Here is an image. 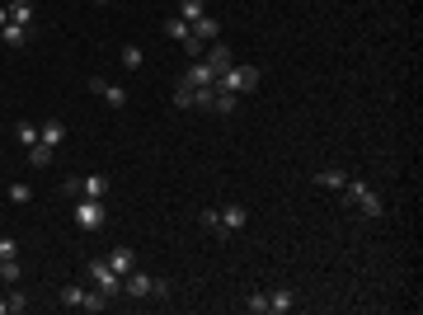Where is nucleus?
I'll use <instances>...</instances> for the list:
<instances>
[{"instance_id": "f257e3e1", "label": "nucleus", "mask_w": 423, "mask_h": 315, "mask_svg": "<svg viewBox=\"0 0 423 315\" xmlns=\"http://www.w3.org/2000/svg\"><path fill=\"white\" fill-rule=\"evenodd\" d=\"M344 207H353V212H362V217H381V212H386V203H381V193L372 189V184H362V179H348L344 189Z\"/></svg>"}, {"instance_id": "f03ea898", "label": "nucleus", "mask_w": 423, "mask_h": 315, "mask_svg": "<svg viewBox=\"0 0 423 315\" xmlns=\"http://www.w3.org/2000/svg\"><path fill=\"white\" fill-rule=\"evenodd\" d=\"M259 80H264V71H259V66H245V62H235L231 71H221L217 76V85L221 90H231V95H250V90H259Z\"/></svg>"}, {"instance_id": "7ed1b4c3", "label": "nucleus", "mask_w": 423, "mask_h": 315, "mask_svg": "<svg viewBox=\"0 0 423 315\" xmlns=\"http://www.w3.org/2000/svg\"><path fill=\"white\" fill-rule=\"evenodd\" d=\"M123 297H156V301H165L170 297V283H165V278H151V273H141V268H132V273H127L123 278Z\"/></svg>"}, {"instance_id": "20e7f679", "label": "nucleus", "mask_w": 423, "mask_h": 315, "mask_svg": "<svg viewBox=\"0 0 423 315\" xmlns=\"http://www.w3.org/2000/svg\"><path fill=\"white\" fill-rule=\"evenodd\" d=\"M109 221V203H99V198H76V226L80 231H99Z\"/></svg>"}, {"instance_id": "39448f33", "label": "nucleus", "mask_w": 423, "mask_h": 315, "mask_svg": "<svg viewBox=\"0 0 423 315\" xmlns=\"http://www.w3.org/2000/svg\"><path fill=\"white\" fill-rule=\"evenodd\" d=\"M245 226H250V207L245 203H226L217 212V236H240Z\"/></svg>"}, {"instance_id": "423d86ee", "label": "nucleus", "mask_w": 423, "mask_h": 315, "mask_svg": "<svg viewBox=\"0 0 423 315\" xmlns=\"http://www.w3.org/2000/svg\"><path fill=\"white\" fill-rule=\"evenodd\" d=\"M90 278H94V287H99V292H104L109 301L123 297V278H118V273L109 268V259H90Z\"/></svg>"}, {"instance_id": "0eeeda50", "label": "nucleus", "mask_w": 423, "mask_h": 315, "mask_svg": "<svg viewBox=\"0 0 423 315\" xmlns=\"http://www.w3.org/2000/svg\"><path fill=\"white\" fill-rule=\"evenodd\" d=\"M76 198H99V203H109V174H85Z\"/></svg>"}, {"instance_id": "6e6552de", "label": "nucleus", "mask_w": 423, "mask_h": 315, "mask_svg": "<svg viewBox=\"0 0 423 315\" xmlns=\"http://www.w3.org/2000/svg\"><path fill=\"white\" fill-rule=\"evenodd\" d=\"M203 62L212 66V76H221V71H231V66H235V57H231V48H226L221 38H212V48H207Z\"/></svg>"}, {"instance_id": "1a4fd4ad", "label": "nucleus", "mask_w": 423, "mask_h": 315, "mask_svg": "<svg viewBox=\"0 0 423 315\" xmlns=\"http://www.w3.org/2000/svg\"><path fill=\"white\" fill-rule=\"evenodd\" d=\"M38 142L57 151V146L66 142V123H62V118H43V123H38Z\"/></svg>"}, {"instance_id": "9d476101", "label": "nucleus", "mask_w": 423, "mask_h": 315, "mask_svg": "<svg viewBox=\"0 0 423 315\" xmlns=\"http://www.w3.org/2000/svg\"><path fill=\"white\" fill-rule=\"evenodd\" d=\"M287 311H297V292L292 287H273L268 292V315H287Z\"/></svg>"}, {"instance_id": "9b49d317", "label": "nucleus", "mask_w": 423, "mask_h": 315, "mask_svg": "<svg viewBox=\"0 0 423 315\" xmlns=\"http://www.w3.org/2000/svg\"><path fill=\"white\" fill-rule=\"evenodd\" d=\"M109 268L118 273V278H127V273L137 268V250H132V245H118V250L109 254Z\"/></svg>"}, {"instance_id": "f8f14e48", "label": "nucleus", "mask_w": 423, "mask_h": 315, "mask_svg": "<svg viewBox=\"0 0 423 315\" xmlns=\"http://www.w3.org/2000/svg\"><path fill=\"white\" fill-rule=\"evenodd\" d=\"M184 80H188V85H217V76H212V66H207L203 57H198V62H188Z\"/></svg>"}, {"instance_id": "ddd939ff", "label": "nucleus", "mask_w": 423, "mask_h": 315, "mask_svg": "<svg viewBox=\"0 0 423 315\" xmlns=\"http://www.w3.org/2000/svg\"><path fill=\"white\" fill-rule=\"evenodd\" d=\"M221 33V19L217 15H203V19H193V38H203V43H212Z\"/></svg>"}, {"instance_id": "4468645a", "label": "nucleus", "mask_w": 423, "mask_h": 315, "mask_svg": "<svg viewBox=\"0 0 423 315\" xmlns=\"http://www.w3.org/2000/svg\"><path fill=\"white\" fill-rule=\"evenodd\" d=\"M0 43H5V48H24V43H29V29H24V24H15V19H10V24H5V29H0Z\"/></svg>"}, {"instance_id": "2eb2a0df", "label": "nucleus", "mask_w": 423, "mask_h": 315, "mask_svg": "<svg viewBox=\"0 0 423 315\" xmlns=\"http://www.w3.org/2000/svg\"><path fill=\"white\" fill-rule=\"evenodd\" d=\"M207 15V0H179V19L184 24H193V19H203Z\"/></svg>"}, {"instance_id": "dca6fc26", "label": "nucleus", "mask_w": 423, "mask_h": 315, "mask_svg": "<svg viewBox=\"0 0 423 315\" xmlns=\"http://www.w3.org/2000/svg\"><path fill=\"white\" fill-rule=\"evenodd\" d=\"M99 95H104L109 109H127V90H123V85H109V80H104V90H99Z\"/></svg>"}, {"instance_id": "f3484780", "label": "nucleus", "mask_w": 423, "mask_h": 315, "mask_svg": "<svg viewBox=\"0 0 423 315\" xmlns=\"http://www.w3.org/2000/svg\"><path fill=\"white\" fill-rule=\"evenodd\" d=\"M52 156H57V151H52V146H43V142L29 146V165H33V170H47V165H52Z\"/></svg>"}, {"instance_id": "a211bd4d", "label": "nucleus", "mask_w": 423, "mask_h": 315, "mask_svg": "<svg viewBox=\"0 0 423 315\" xmlns=\"http://www.w3.org/2000/svg\"><path fill=\"white\" fill-rule=\"evenodd\" d=\"M15 137H19V146L29 151V146H38V127H33L29 118H19V123H15Z\"/></svg>"}, {"instance_id": "6ab92c4d", "label": "nucleus", "mask_w": 423, "mask_h": 315, "mask_svg": "<svg viewBox=\"0 0 423 315\" xmlns=\"http://www.w3.org/2000/svg\"><path fill=\"white\" fill-rule=\"evenodd\" d=\"M85 292H90V287H76V283H71V287H62V297H57V301H62V306H71V311H80V306H85Z\"/></svg>"}, {"instance_id": "aec40b11", "label": "nucleus", "mask_w": 423, "mask_h": 315, "mask_svg": "<svg viewBox=\"0 0 423 315\" xmlns=\"http://www.w3.org/2000/svg\"><path fill=\"white\" fill-rule=\"evenodd\" d=\"M123 66L127 71H141V66H146V52H141L137 43H123Z\"/></svg>"}, {"instance_id": "412c9836", "label": "nucleus", "mask_w": 423, "mask_h": 315, "mask_svg": "<svg viewBox=\"0 0 423 315\" xmlns=\"http://www.w3.org/2000/svg\"><path fill=\"white\" fill-rule=\"evenodd\" d=\"M10 19L29 29V24H33V5H29V0H10Z\"/></svg>"}, {"instance_id": "4be33fe9", "label": "nucleus", "mask_w": 423, "mask_h": 315, "mask_svg": "<svg viewBox=\"0 0 423 315\" xmlns=\"http://www.w3.org/2000/svg\"><path fill=\"white\" fill-rule=\"evenodd\" d=\"M165 33H170V38H174V43H184V38H188V33H193V24H184V19H179V15H174V19H165Z\"/></svg>"}, {"instance_id": "5701e85b", "label": "nucleus", "mask_w": 423, "mask_h": 315, "mask_svg": "<svg viewBox=\"0 0 423 315\" xmlns=\"http://www.w3.org/2000/svg\"><path fill=\"white\" fill-rule=\"evenodd\" d=\"M315 179H320L325 189H344V184H348V174H344V170H320Z\"/></svg>"}, {"instance_id": "b1692460", "label": "nucleus", "mask_w": 423, "mask_h": 315, "mask_svg": "<svg viewBox=\"0 0 423 315\" xmlns=\"http://www.w3.org/2000/svg\"><path fill=\"white\" fill-rule=\"evenodd\" d=\"M235 109H240V95H231V90L217 85V113H235Z\"/></svg>"}, {"instance_id": "393cba45", "label": "nucleus", "mask_w": 423, "mask_h": 315, "mask_svg": "<svg viewBox=\"0 0 423 315\" xmlns=\"http://www.w3.org/2000/svg\"><path fill=\"white\" fill-rule=\"evenodd\" d=\"M245 311H250V315H268V292H254V297H245Z\"/></svg>"}, {"instance_id": "a878e982", "label": "nucleus", "mask_w": 423, "mask_h": 315, "mask_svg": "<svg viewBox=\"0 0 423 315\" xmlns=\"http://www.w3.org/2000/svg\"><path fill=\"white\" fill-rule=\"evenodd\" d=\"M19 311H29V292H19V287L10 283V315H19Z\"/></svg>"}, {"instance_id": "bb28decb", "label": "nucleus", "mask_w": 423, "mask_h": 315, "mask_svg": "<svg viewBox=\"0 0 423 315\" xmlns=\"http://www.w3.org/2000/svg\"><path fill=\"white\" fill-rule=\"evenodd\" d=\"M10 203H19V207L33 203V189H29V184H10Z\"/></svg>"}, {"instance_id": "cd10ccee", "label": "nucleus", "mask_w": 423, "mask_h": 315, "mask_svg": "<svg viewBox=\"0 0 423 315\" xmlns=\"http://www.w3.org/2000/svg\"><path fill=\"white\" fill-rule=\"evenodd\" d=\"M0 283H19V259H5L0 264Z\"/></svg>"}, {"instance_id": "c85d7f7f", "label": "nucleus", "mask_w": 423, "mask_h": 315, "mask_svg": "<svg viewBox=\"0 0 423 315\" xmlns=\"http://www.w3.org/2000/svg\"><path fill=\"white\" fill-rule=\"evenodd\" d=\"M174 104H179V109H193V85H179V90H174Z\"/></svg>"}, {"instance_id": "c756f323", "label": "nucleus", "mask_w": 423, "mask_h": 315, "mask_svg": "<svg viewBox=\"0 0 423 315\" xmlns=\"http://www.w3.org/2000/svg\"><path fill=\"white\" fill-rule=\"evenodd\" d=\"M0 259H19V240L15 236H0Z\"/></svg>"}, {"instance_id": "7c9ffc66", "label": "nucleus", "mask_w": 423, "mask_h": 315, "mask_svg": "<svg viewBox=\"0 0 423 315\" xmlns=\"http://www.w3.org/2000/svg\"><path fill=\"white\" fill-rule=\"evenodd\" d=\"M198 221H203L207 231H217V207H207V212H198Z\"/></svg>"}, {"instance_id": "2f4dec72", "label": "nucleus", "mask_w": 423, "mask_h": 315, "mask_svg": "<svg viewBox=\"0 0 423 315\" xmlns=\"http://www.w3.org/2000/svg\"><path fill=\"white\" fill-rule=\"evenodd\" d=\"M5 24H10V5H0V29H5Z\"/></svg>"}, {"instance_id": "473e14b6", "label": "nucleus", "mask_w": 423, "mask_h": 315, "mask_svg": "<svg viewBox=\"0 0 423 315\" xmlns=\"http://www.w3.org/2000/svg\"><path fill=\"white\" fill-rule=\"evenodd\" d=\"M0 315H10V297H0Z\"/></svg>"}, {"instance_id": "72a5a7b5", "label": "nucleus", "mask_w": 423, "mask_h": 315, "mask_svg": "<svg viewBox=\"0 0 423 315\" xmlns=\"http://www.w3.org/2000/svg\"><path fill=\"white\" fill-rule=\"evenodd\" d=\"M94 5H109V0H94Z\"/></svg>"}, {"instance_id": "f704fd0d", "label": "nucleus", "mask_w": 423, "mask_h": 315, "mask_svg": "<svg viewBox=\"0 0 423 315\" xmlns=\"http://www.w3.org/2000/svg\"><path fill=\"white\" fill-rule=\"evenodd\" d=\"M0 264H5V259H0Z\"/></svg>"}]
</instances>
